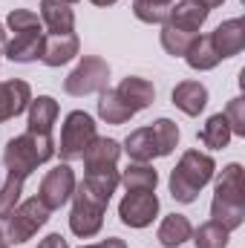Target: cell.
I'll return each instance as SVG.
<instances>
[{"instance_id":"cell-8","label":"cell","mask_w":245,"mask_h":248,"mask_svg":"<svg viewBox=\"0 0 245 248\" xmlns=\"http://www.w3.org/2000/svg\"><path fill=\"white\" fill-rule=\"evenodd\" d=\"M92 139H95V122H92V116H87L84 110H72V113L63 119L61 147H58V150H61V156L66 162L81 159Z\"/></svg>"},{"instance_id":"cell-22","label":"cell","mask_w":245,"mask_h":248,"mask_svg":"<svg viewBox=\"0 0 245 248\" xmlns=\"http://www.w3.org/2000/svg\"><path fill=\"white\" fill-rule=\"evenodd\" d=\"M119 185H124L127 190H156L159 173L147 162H130L127 170H122V176H119Z\"/></svg>"},{"instance_id":"cell-2","label":"cell","mask_w":245,"mask_h":248,"mask_svg":"<svg viewBox=\"0 0 245 248\" xmlns=\"http://www.w3.org/2000/svg\"><path fill=\"white\" fill-rule=\"evenodd\" d=\"M179 144V127L170 119H159L150 127H138L124 139V153L133 162H153L162 156H170Z\"/></svg>"},{"instance_id":"cell-36","label":"cell","mask_w":245,"mask_h":248,"mask_svg":"<svg viewBox=\"0 0 245 248\" xmlns=\"http://www.w3.org/2000/svg\"><path fill=\"white\" fill-rule=\"evenodd\" d=\"M95 6H113V3H119V0H92Z\"/></svg>"},{"instance_id":"cell-15","label":"cell","mask_w":245,"mask_h":248,"mask_svg":"<svg viewBox=\"0 0 245 248\" xmlns=\"http://www.w3.org/2000/svg\"><path fill=\"white\" fill-rule=\"evenodd\" d=\"M208 9L199 3V0H179L176 6H170V12H168V26H173V29H182L187 35H196L199 29H202V23L208 20Z\"/></svg>"},{"instance_id":"cell-28","label":"cell","mask_w":245,"mask_h":248,"mask_svg":"<svg viewBox=\"0 0 245 248\" xmlns=\"http://www.w3.org/2000/svg\"><path fill=\"white\" fill-rule=\"evenodd\" d=\"M196 35H187L182 29H173V26H162V46H165V52L168 55H184L187 52V46H190V41H193Z\"/></svg>"},{"instance_id":"cell-23","label":"cell","mask_w":245,"mask_h":248,"mask_svg":"<svg viewBox=\"0 0 245 248\" xmlns=\"http://www.w3.org/2000/svg\"><path fill=\"white\" fill-rule=\"evenodd\" d=\"M190 234H193V225L182 214H170L159 225V243L165 248H176V246H182V243H187Z\"/></svg>"},{"instance_id":"cell-37","label":"cell","mask_w":245,"mask_h":248,"mask_svg":"<svg viewBox=\"0 0 245 248\" xmlns=\"http://www.w3.org/2000/svg\"><path fill=\"white\" fill-rule=\"evenodd\" d=\"M0 248H12V246H9V243H6V240H0Z\"/></svg>"},{"instance_id":"cell-24","label":"cell","mask_w":245,"mask_h":248,"mask_svg":"<svg viewBox=\"0 0 245 248\" xmlns=\"http://www.w3.org/2000/svg\"><path fill=\"white\" fill-rule=\"evenodd\" d=\"M98 116H101L107 124H124V122H130L136 113L127 107V101L116 93V87H113V90H101V98H98Z\"/></svg>"},{"instance_id":"cell-19","label":"cell","mask_w":245,"mask_h":248,"mask_svg":"<svg viewBox=\"0 0 245 248\" xmlns=\"http://www.w3.org/2000/svg\"><path fill=\"white\" fill-rule=\"evenodd\" d=\"M173 104L184 116H199L208 107V90L199 81H182L173 87Z\"/></svg>"},{"instance_id":"cell-3","label":"cell","mask_w":245,"mask_h":248,"mask_svg":"<svg viewBox=\"0 0 245 248\" xmlns=\"http://www.w3.org/2000/svg\"><path fill=\"white\" fill-rule=\"evenodd\" d=\"M214 159L202 150H184L179 165L170 170V196L182 205L196 202L199 190L214 179Z\"/></svg>"},{"instance_id":"cell-35","label":"cell","mask_w":245,"mask_h":248,"mask_svg":"<svg viewBox=\"0 0 245 248\" xmlns=\"http://www.w3.org/2000/svg\"><path fill=\"white\" fill-rule=\"evenodd\" d=\"M6 46V29H3V23H0V49Z\"/></svg>"},{"instance_id":"cell-31","label":"cell","mask_w":245,"mask_h":248,"mask_svg":"<svg viewBox=\"0 0 245 248\" xmlns=\"http://www.w3.org/2000/svg\"><path fill=\"white\" fill-rule=\"evenodd\" d=\"M38 248H69V243L63 240L61 234H49V237H44L38 243Z\"/></svg>"},{"instance_id":"cell-29","label":"cell","mask_w":245,"mask_h":248,"mask_svg":"<svg viewBox=\"0 0 245 248\" xmlns=\"http://www.w3.org/2000/svg\"><path fill=\"white\" fill-rule=\"evenodd\" d=\"M225 119H228V127L234 136H245V98L237 95L228 101V110H225Z\"/></svg>"},{"instance_id":"cell-34","label":"cell","mask_w":245,"mask_h":248,"mask_svg":"<svg viewBox=\"0 0 245 248\" xmlns=\"http://www.w3.org/2000/svg\"><path fill=\"white\" fill-rule=\"evenodd\" d=\"M199 3H202V6H205L208 12H211V9H216V6H222L225 0H199Z\"/></svg>"},{"instance_id":"cell-14","label":"cell","mask_w":245,"mask_h":248,"mask_svg":"<svg viewBox=\"0 0 245 248\" xmlns=\"http://www.w3.org/2000/svg\"><path fill=\"white\" fill-rule=\"evenodd\" d=\"M32 101V90L26 81L12 78V81H0V124L20 116Z\"/></svg>"},{"instance_id":"cell-9","label":"cell","mask_w":245,"mask_h":248,"mask_svg":"<svg viewBox=\"0 0 245 248\" xmlns=\"http://www.w3.org/2000/svg\"><path fill=\"white\" fill-rule=\"evenodd\" d=\"M159 214V196L156 190H127L119 205V217L130 228H147Z\"/></svg>"},{"instance_id":"cell-27","label":"cell","mask_w":245,"mask_h":248,"mask_svg":"<svg viewBox=\"0 0 245 248\" xmlns=\"http://www.w3.org/2000/svg\"><path fill=\"white\" fill-rule=\"evenodd\" d=\"M23 176H6V182L0 185V219H6L15 208H17V202H20V193H23Z\"/></svg>"},{"instance_id":"cell-18","label":"cell","mask_w":245,"mask_h":248,"mask_svg":"<svg viewBox=\"0 0 245 248\" xmlns=\"http://www.w3.org/2000/svg\"><path fill=\"white\" fill-rule=\"evenodd\" d=\"M41 23H44V29H49V35H69L75 29V15H72L69 3L44 0L41 3Z\"/></svg>"},{"instance_id":"cell-7","label":"cell","mask_w":245,"mask_h":248,"mask_svg":"<svg viewBox=\"0 0 245 248\" xmlns=\"http://www.w3.org/2000/svg\"><path fill=\"white\" fill-rule=\"evenodd\" d=\"M107 78H110V63L98 55H84L81 63L66 75L63 90L69 95H90V93H101L107 90Z\"/></svg>"},{"instance_id":"cell-38","label":"cell","mask_w":245,"mask_h":248,"mask_svg":"<svg viewBox=\"0 0 245 248\" xmlns=\"http://www.w3.org/2000/svg\"><path fill=\"white\" fill-rule=\"evenodd\" d=\"M61 3H69V6H72V3H78V0H61Z\"/></svg>"},{"instance_id":"cell-12","label":"cell","mask_w":245,"mask_h":248,"mask_svg":"<svg viewBox=\"0 0 245 248\" xmlns=\"http://www.w3.org/2000/svg\"><path fill=\"white\" fill-rule=\"evenodd\" d=\"M44 41H46V32L44 26L38 29H23V32H15V41L6 44V58L15 63H32L44 55Z\"/></svg>"},{"instance_id":"cell-32","label":"cell","mask_w":245,"mask_h":248,"mask_svg":"<svg viewBox=\"0 0 245 248\" xmlns=\"http://www.w3.org/2000/svg\"><path fill=\"white\" fill-rule=\"evenodd\" d=\"M84 248H127V243L119 240V237H107L101 243H92V246H84Z\"/></svg>"},{"instance_id":"cell-4","label":"cell","mask_w":245,"mask_h":248,"mask_svg":"<svg viewBox=\"0 0 245 248\" xmlns=\"http://www.w3.org/2000/svg\"><path fill=\"white\" fill-rule=\"evenodd\" d=\"M55 156V141L52 136H32V133H23V136H15L6 141L3 147V165H6V173L12 176H29L38 165L49 162Z\"/></svg>"},{"instance_id":"cell-21","label":"cell","mask_w":245,"mask_h":248,"mask_svg":"<svg viewBox=\"0 0 245 248\" xmlns=\"http://www.w3.org/2000/svg\"><path fill=\"white\" fill-rule=\"evenodd\" d=\"M184 61H187L190 69H196V72L214 69V66L219 63V55H216V49H214V44H211V35H196V38L190 41L187 52H184Z\"/></svg>"},{"instance_id":"cell-10","label":"cell","mask_w":245,"mask_h":248,"mask_svg":"<svg viewBox=\"0 0 245 248\" xmlns=\"http://www.w3.org/2000/svg\"><path fill=\"white\" fill-rule=\"evenodd\" d=\"M75 185H78V182H75L72 168H69V165H55L52 170H46V176H44V182H41L38 199H41L49 211H55V208H61V205H66V202L72 199Z\"/></svg>"},{"instance_id":"cell-16","label":"cell","mask_w":245,"mask_h":248,"mask_svg":"<svg viewBox=\"0 0 245 248\" xmlns=\"http://www.w3.org/2000/svg\"><path fill=\"white\" fill-rule=\"evenodd\" d=\"M58 122V101L52 95H38L29 101V127L32 136H52V127Z\"/></svg>"},{"instance_id":"cell-5","label":"cell","mask_w":245,"mask_h":248,"mask_svg":"<svg viewBox=\"0 0 245 248\" xmlns=\"http://www.w3.org/2000/svg\"><path fill=\"white\" fill-rule=\"evenodd\" d=\"M107 205H110V199H107L104 193L92 190L87 182L75 185V190H72V214H69V228H72V234L81 237V240L95 237V234L101 231V225H104V211H107Z\"/></svg>"},{"instance_id":"cell-17","label":"cell","mask_w":245,"mask_h":248,"mask_svg":"<svg viewBox=\"0 0 245 248\" xmlns=\"http://www.w3.org/2000/svg\"><path fill=\"white\" fill-rule=\"evenodd\" d=\"M116 93L127 101V107H130L133 113L147 110V107L153 104V98H156V87H153L147 78H138V75H127V78H122V84L116 87Z\"/></svg>"},{"instance_id":"cell-20","label":"cell","mask_w":245,"mask_h":248,"mask_svg":"<svg viewBox=\"0 0 245 248\" xmlns=\"http://www.w3.org/2000/svg\"><path fill=\"white\" fill-rule=\"evenodd\" d=\"M75 55H78V38H75V32H69V35H46L44 55H41V61L46 63V66H61V63L72 61Z\"/></svg>"},{"instance_id":"cell-30","label":"cell","mask_w":245,"mask_h":248,"mask_svg":"<svg viewBox=\"0 0 245 248\" xmlns=\"http://www.w3.org/2000/svg\"><path fill=\"white\" fill-rule=\"evenodd\" d=\"M168 12H170V9H165V6L133 3V15H136L141 23H162V26H165V20H168Z\"/></svg>"},{"instance_id":"cell-25","label":"cell","mask_w":245,"mask_h":248,"mask_svg":"<svg viewBox=\"0 0 245 248\" xmlns=\"http://www.w3.org/2000/svg\"><path fill=\"white\" fill-rule=\"evenodd\" d=\"M231 127H228V119H225V113H216V116H211L205 127L199 130V141L205 144V147H211V150H222V147H228V141H231Z\"/></svg>"},{"instance_id":"cell-13","label":"cell","mask_w":245,"mask_h":248,"mask_svg":"<svg viewBox=\"0 0 245 248\" xmlns=\"http://www.w3.org/2000/svg\"><path fill=\"white\" fill-rule=\"evenodd\" d=\"M211 44H214L219 61L240 55L245 49V20L243 17H231V20L219 23V26L211 32Z\"/></svg>"},{"instance_id":"cell-33","label":"cell","mask_w":245,"mask_h":248,"mask_svg":"<svg viewBox=\"0 0 245 248\" xmlns=\"http://www.w3.org/2000/svg\"><path fill=\"white\" fill-rule=\"evenodd\" d=\"M133 3H147V6H165V9H170V6H173L170 0H133Z\"/></svg>"},{"instance_id":"cell-39","label":"cell","mask_w":245,"mask_h":248,"mask_svg":"<svg viewBox=\"0 0 245 248\" xmlns=\"http://www.w3.org/2000/svg\"><path fill=\"white\" fill-rule=\"evenodd\" d=\"M0 240H3V234H0Z\"/></svg>"},{"instance_id":"cell-26","label":"cell","mask_w":245,"mask_h":248,"mask_svg":"<svg viewBox=\"0 0 245 248\" xmlns=\"http://www.w3.org/2000/svg\"><path fill=\"white\" fill-rule=\"evenodd\" d=\"M228 234H231V231H225L222 225L205 222V225H199L190 237H193L196 248H228Z\"/></svg>"},{"instance_id":"cell-1","label":"cell","mask_w":245,"mask_h":248,"mask_svg":"<svg viewBox=\"0 0 245 248\" xmlns=\"http://www.w3.org/2000/svg\"><path fill=\"white\" fill-rule=\"evenodd\" d=\"M211 222L222 225L225 231H234L245 222V185H243V165H228L214 187L211 202Z\"/></svg>"},{"instance_id":"cell-6","label":"cell","mask_w":245,"mask_h":248,"mask_svg":"<svg viewBox=\"0 0 245 248\" xmlns=\"http://www.w3.org/2000/svg\"><path fill=\"white\" fill-rule=\"evenodd\" d=\"M46 219H49V208H46L38 196H32V199L20 202V205L6 217L3 237H6L9 246H20V243L32 240V237L46 225Z\"/></svg>"},{"instance_id":"cell-11","label":"cell","mask_w":245,"mask_h":248,"mask_svg":"<svg viewBox=\"0 0 245 248\" xmlns=\"http://www.w3.org/2000/svg\"><path fill=\"white\" fill-rule=\"evenodd\" d=\"M119 156H122V144L116 139H107V136H95L90 141V147L84 150V165H87V173H116V165H119Z\"/></svg>"}]
</instances>
